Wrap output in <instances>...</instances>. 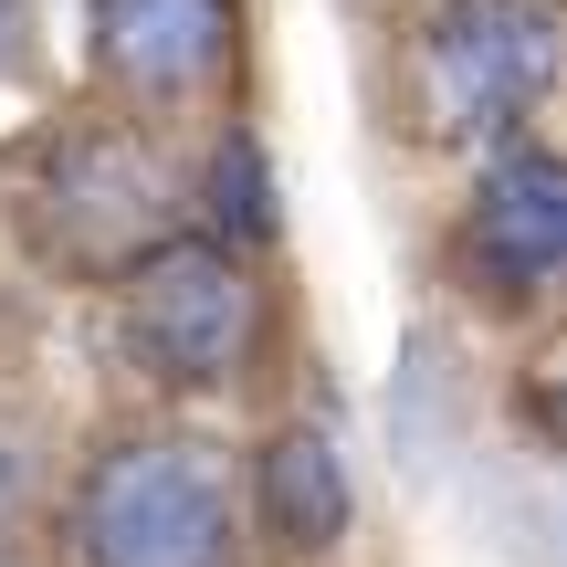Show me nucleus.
Instances as JSON below:
<instances>
[{
    "mask_svg": "<svg viewBox=\"0 0 567 567\" xmlns=\"http://www.w3.org/2000/svg\"><path fill=\"white\" fill-rule=\"evenodd\" d=\"M74 567H231V473L200 431H126L63 494Z\"/></svg>",
    "mask_w": 567,
    "mask_h": 567,
    "instance_id": "obj_2",
    "label": "nucleus"
},
{
    "mask_svg": "<svg viewBox=\"0 0 567 567\" xmlns=\"http://www.w3.org/2000/svg\"><path fill=\"white\" fill-rule=\"evenodd\" d=\"M42 74V0H0V84Z\"/></svg>",
    "mask_w": 567,
    "mask_h": 567,
    "instance_id": "obj_9",
    "label": "nucleus"
},
{
    "mask_svg": "<svg viewBox=\"0 0 567 567\" xmlns=\"http://www.w3.org/2000/svg\"><path fill=\"white\" fill-rule=\"evenodd\" d=\"M84 53L95 84L137 116L210 105L243 63V0H84Z\"/></svg>",
    "mask_w": 567,
    "mask_h": 567,
    "instance_id": "obj_5",
    "label": "nucleus"
},
{
    "mask_svg": "<svg viewBox=\"0 0 567 567\" xmlns=\"http://www.w3.org/2000/svg\"><path fill=\"white\" fill-rule=\"evenodd\" d=\"M252 526L274 536L284 557H337L347 526H358V473H347L337 431L326 421H284L252 452Z\"/></svg>",
    "mask_w": 567,
    "mask_h": 567,
    "instance_id": "obj_7",
    "label": "nucleus"
},
{
    "mask_svg": "<svg viewBox=\"0 0 567 567\" xmlns=\"http://www.w3.org/2000/svg\"><path fill=\"white\" fill-rule=\"evenodd\" d=\"M421 126L452 147H515L557 95V11L547 0H431L410 32Z\"/></svg>",
    "mask_w": 567,
    "mask_h": 567,
    "instance_id": "obj_4",
    "label": "nucleus"
},
{
    "mask_svg": "<svg viewBox=\"0 0 567 567\" xmlns=\"http://www.w3.org/2000/svg\"><path fill=\"white\" fill-rule=\"evenodd\" d=\"M116 305H126V358H137L158 389H179V400H221V389H243L252 368H264V337H274L264 264L200 243V231L158 243L137 274L116 284Z\"/></svg>",
    "mask_w": 567,
    "mask_h": 567,
    "instance_id": "obj_3",
    "label": "nucleus"
},
{
    "mask_svg": "<svg viewBox=\"0 0 567 567\" xmlns=\"http://www.w3.org/2000/svg\"><path fill=\"white\" fill-rule=\"evenodd\" d=\"M21 494H32V452H21L11 431H0V526L21 515Z\"/></svg>",
    "mask_w": 567,
    "mask_h": 567,
    "instance_id": "obj_10",
    "label": "nucleus"
},
{
    "mask_svg": "<svg viewBox=\"0 0 567 567\" xmlns=\"http://www.w3.org/2000/svg\"><path fill=\"white\" fill-rule=\"evenodd\" d=\"M11 231L32 243L42 274L63 284H126L158 243H179L189 210L168 179L158 137L126 116H63L21 147L11 168Z\"/></svg>",
    "mask_w": 567,
    "mask_h": 567,
    "instance_id": "obj_1",
    "label": "nucleus"
},
{
    "mask_svg": "<svg viewBox=\"0 0 567 567\" xmlns=\"http://www.w3.org/2000/svg\"><path fill=\"white\" fill-rule=\"evenodd\" d=\"M452 264L494 316H536L547 284L567 264V168L536 137L494 147L463 189V221H452Z\"/></svg>",
    "mask_w": 567,
    "mask_h": 567,
    "instance_id": "obj_6",
    "label": "nucleus"
},
{
    "mask_svg": "<svg viewBox=\"0 0 567 567\" xmlns=\"http://www.w3.org/2000/svg\"><path fill=\"white\" fill-rule=\"evenodd\" d=\"M189 231L221 243V252H243V264L274 252L284 210H274V158H264L252 126H221V147H210V168H200V200H189Z\"/></svg>",
    "mask_w": 567,
    "mask_h": 567,
    "instance_id": "obj_8",
    "label": "nucleus"
}]
</instances>
